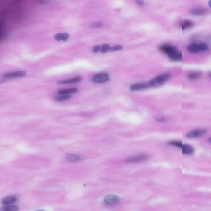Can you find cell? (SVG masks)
Instances as JSON below:
<instances>
[{
  "label": "cell",
  "mask_w": 211,
  "mask_h": 211,
  "mask_svg": "<svg viewBox=\"0 0 211 211\" xmlns=\"http://www.w3.org/2000/svg\"><path fill=\"white\" fill-rule=\"evenodd\" d=\"M159 49L165 53L171 60L176 62H180L182 60V53L177 47L169 44H164L159 47Z\"/></svg>",
  "instance_id": "cell-1"
},
{
  "label": "cell",
  "mask_w": 211,
  "mask_h": 211,
  "mask_svg": "<svg viewBox=\"0 0 211 211\" xmlns=\"http://www.w3.org/2000/svg\"><path fill=\"white\" fill-rule=\"evenodd\" d=\"M209 47L204 43H192L187 47L188 51L191 53H198L200 52H205L208 50Z\"/></svg>",
  "instance_id": "cell-2"
},
{
  "label": "cell",
  "mask_w": 211,
  "mask_h": 211,
  "mask_svg": "<svg viewBox=\"0 0 211 211\" xmlns=\"http://www.w3.org/2000/svg\"><path fill=\"white\" fill-rule=\"evenodd\" d=\"M207 130L206 129L199 128L192 130L186 134V137L190 139L197 138L201 137L206 134Z\"/></svg>",
  "instance_id": "cell-3"
},
{
  "label": "cell",
  "mask_w": 211,
  "mask_h": 211,
  "mask_svg": "<svg viewBox=\"0 0 211 211\" xmlns=\"http://www.w3.org/2000/svg\"><path fill=\"white\" fill-rule=\"evenodd\" d=\"M109 78V76L106 73H99L94 76L91 81L94 83H102L108 81Z\"/></svg>",
  "instance_id": "cell-4"
},
{
  "label": "cell",
  "mask_w": 211,
  "mask_h": 211,
  "mask_svg": "<svg viewBox=\"0 0 211 211\" xmlns=\"http://www.w3.org/2000/svg\"><path fill=\"white\" fill-rule=\"evenodd\" d=\"M149 156L147 154H141L136 156L128 157L126 159L127 163H137L146 161L149 158Z\"/></svg>",
  "instance_id": "cell-5"
},
{
  "label": "cell",
  "mask_w": 211,
  "mask_h": 211,
  "mask_svg": "<svg viewBox=\"0 0 211 211\" xmlns=\"http://www.w3.org/2000/svg\"><path fill=\"white\" fill-rule=\"evenodd\" d=\"M120 201V198L118 196L109 195L106 197L104 199V202L108 206H115L119 203Z\"/></svg>",
  "instance_id": "cell-6"
},
{
  "label": "cell",
  "mask_w": 211,
  "mask_h": 211,
  "mask_svg": "<svg viewBox=\"0 0 211 211\" xmlns=\"http://www.w3.org/2000/svg\"><path fill=\"white\" fill-rule=\"evenodd\" d=\"M171 74L169 73H166L159 75L157 77L155 78L156 79L157 84H158L159 85H162L164 84L166 82L168 81L171 78Z\"/></svg>",
  "instance_id": "cell-7"
},
{
  "label": "cell",
  "mask_w": 211,
  "mask_h": 211,
  "mask_svg": "<svg viewBox=\"0 0 211 211\" xmlns=\"http://www.w3.org/2000/svg\"><path fill=\"white\" fill-rule=\"evenodd\" d=\"M26 74L25 71H17L12 72L6 74L4 75V77L8 78H19L24 77Z\"/></svg>",
  "instance_id": "cell-8"
},
{
  "label": "cell",
  "mask_w": 211,
  "mask_h": 211,
  "mask_svg": "<svg viewBox=\"0 0 211 211\" xmlns=\"http://www.w3.org/2000/svg\"><path fill=\"white\" fill-rule=\"evenodd\" d=\"M148 84L145 83H136L132 85L130 87V90L132 91H139L148 88Z\"/></svg>",
  "instance_id": "cell-9"
},
{
  "label": "cell",
  "mask_w": 211,
  "mask_h": 211,
  "mask_svg": "<svg viewBox=\"0 0 211 211\" xmlns=\"http://www.w3.org/2000/svg\"><path fill=\"white\" fill-rule=\"evenodd\" d=\"M82 80V78L81 76H78L74 77L70 79L66 80H61L58 81L57 83L60 84H71L79 83Z\"/></svg>",
  "instance_id": "cell-10"
},
{
  "label": "cell",
  "mask_w": 211,
  "mask_h": 211,
  "mask_svg": "<svg viewBox=\"0 0 211 211\" xmlns=\"http://www.w3.org/2000/svg\"><path fill=\"white\" fill-rule=\"evenodd\" d=\"M191 15L194 16H202L205 15L207 12L206 9L201 8H194L191 9L189 11Z\"/></svg>",
  "instance_id": "cell-11"
},
{
  "label": "cell",
  "mask_w": 211,
  "mask_h": 211,
  "mask_svg": "<svg viewBox=\"0 0 211 211\" xmlns=\"http://www.w3.org/2000/svg\"><path fill=\"white\" fill-rule=\"evenodd\" d=\"M181 149L182 154L185 155H192L194 153V148L189 145L183 144Z\"/></svg>",
  "instance_id": "cell-12"
},
{
  "label": "cell",
  "mask_w": 211,
  "mask_h": 211,
  "mask_svg": "<svg viewBox=\"0 0 211 211\" xmlns=\"http://www.w3.org/2000/svg\"><path fill=\"white\" fill-rule=\"evenodd\" d=\"M194 25V22L189 19H184L181 23L182 29L184 31L192 27Z\"/></svg>",
  "instance_id": "cell-13"
},
{
  "label": "cell",
  "mask_w": 211,
  "mask_h": 211,
  "mask_svg": "<svg viewBox=\"0 0 211 211\" xmlns=\"http://www.w3.org/2000/svg\"><path fill=\"white\" fill-rule=\"evenodd\" d=\"M202 75V72L200 71H192L188 74L187 78L191 80H196L201 78Z\"/></svg>",
  "instance_id": "cell-14"
},
{
  "label": "cell",
  "mask_w": 211,
  "mask_h": 211,
  "mask_svg": "<svg viewBox=\"0 0 211 211\" xmlns=\"http://www.w3.org/2000/svg\"><path fill=\"white\" fill-rule=\"evenodd\" d=\"M82 157L74 154H69L66 156V160L69 162H76L82 160Z\"/></svg>",
  "instance_id": "cell-15"
},
{
  "label": "cell",
  "mask_w": 211,
  "mask_h": 211,
  "mask_svg": "<svg viewBox=\"0 0 211 211\" xmlns=\"http://www.w3.org/2000/svg\"><path fill=\"white\" fill-rule=\"evenodd\" d=\"M54 39L58 41H67L69 38V35L67 33H58L55 35Z\"/></svg>",
  "instance_id": "cell-16"
},
{
  "label": "cell",
  "mask_w": 211,
  "mask_h": 211,
  "mask_svg": "<svg viewBox=\"0 0 211 211\" xmlns=\"http://www.w3.org/2000/svg\"><path fill=\"white\" fill-rule=\"evenodd\" d=\"M78 90L77 88H70L67 89H64V90H59L58 93L60 95H69L71 94L75 93L77 92Z\"/></svg>",
  "instance_id": "cell-17"
},
{
  "label": "cell",
  "mask_w": 211,
  "mask_h": 211,
  "mask_svg": "<svg viewBox=\"0 0 211 211\" xmlns=\"http://www.w3.org/2000/svg\"><path fill=\"white\" fill-rule=\"evenodd\" d=\"M16 200L17 199H16V197L12 196H8L3 198L2 200V203L3 205H10V204L15 202Z\"/></svg>",
  "instance_id": "cell-18"
},
{
  "label": "cell",
  "mask_w": 211,
  "mask_h": 211,
  "mask_svg": "<svg viewBox=\"0 0 211 211\" xmlns=\"http://www.w3.org/2000/svg\"><path fill=\"white\" fill-rule=\"evenodd\" d=\"M19 207L16 206H9L3 207L1 211H18Z\"/></svg>",
  "instance_id": "cell-19"
},
{
  "label": "cell",
  "mask_w": 211,
  "mask_h": 211,
  "mask_svg": "<svg viewBox=\"0 0 211 211\" xmlns=\"http://www.w3.org/2000/svg\"><path fill=\"white\" fill-rule=\"evenodd\" d=\"M71 97V96L69 95H60V96L56 97L55 99L58 102L64 101L69 99Z\"/></svg>",
  "instance_id": "cell-20"
},
{
  "label": "cell",
  "mask_w": 211,
  "mask_h": 211,
  "mask_svg": "<svg viewBox=\"0 0 211 211\" xmlns=\"http://www.w3.org/2000/svg\"><path fill=\"white\" fill-rule=\"evenodd\" d=\"M168 144L179 148H181L183 145L181 141H170L168 142Z\"/></svg>",
  "instance_id": "cell-21"
},
{
  "label": "cell",
  "mask_w": 211,
  "mask_h": 211,
  "mask_svg": "<svg viewBox=\"0 0 211 211\" xmlns=\"http://www.w3.org/2000/svg\"><path fill=\"white\" fill-rule=\"evenodd\" d=\"M110 47L109 45L107 44H105L102 45L101 49L100 52L102 53H105L109 50Z\"/></svg>",
  "instance_id": "cell-22"
},
{
  "label": "cell",
  "mask_w": 211,
  "mask_h": 211,
  "mask_svg": "<svg viewBox=\"0 0 211 211\" xmlns=\"http://www.w3.org/2000/svg\"><path fill=\"white\" fill-rule=\"evenodd\" d=\"M123 46H121V45H117V46L110 47L109 51L114 52L116 51L121 50L123 49Z\"/></svg>",
  "instance_id": "cell-23"
},
{
  "label": "cell",
  "mask_w": 211,
  "mask_h": 211,
  "mask_svg": "<svg viewBox=\"0 0 211 211\" xmlns=\"http://www.w3.org/2000/svg\"><path fill=\"white\" fill-rule=\"evenodd\" d=\"M103 23L101 22H95L91 23L90 24V26L94 28L100 27L102 26Z\"/></svg>",
  "instance_id": "cell-24"
},
{
  "label": "cell",
  "mask_w": 211,
  "mask_h": 211,
  "mask_svg": "<svg viewBox=\"0 0 211 211\" xmlns=\"http://www.w3.org/2000/svg\"><path fill=\"white\" fill-rule=\"evenodd\" d=\"M148 86L150 87H154L155 86L157 85L155 78H154L150 80L148 82Z\"/></svg>",
  "instance_id": "cell-25"
},
{
  "label": "cell",
  "mask_w": 211,
  "mask_h": 211,
  "mask_svg": "<svg viewBox=\"0 0 211 211\" xmlns=\"http://www.w3.org/2000/svg\"><path fill=\"white\" fill-rule=\"evenodd\" d=\"M101 49V47L100 46H99V45H97V46H95L93 47L92 49V51L93 53H97L100 51Z\"/></svg>",
  "instance_id": "cell-26"
},
{
  "label": "cell",
  "mask_w": 211,
  "mask_h": 211,
  "mask_svg": "<svg viewBox=\"0 0 211 211\" xmlns=\"http://www.w3.org/2000/svg\"><path fill=\"white\" fill-rule=\"evenodd\" d=\"M156 120H157V121L161 122H165L167 121L166 119L163 117H156Z\"/></svg>",
  "instance_id": "cell-27"
},
{
  "label": "cell",
  "mask_w": 211,
  "mask_h": 211,
  "mask_svg": "<svg viewBox=\"0 0 211 211\" xmlns=\"http://www.w3.org/2000/svg\"><path fill=\"white\" fill-rule=\"evenodd\" d=\"M137 3L140 6H142L144 5V1H137Z\"/></svg>",
  "instance_id": "cell-28"
},
{
  "label": "cell",
  "mask_w": 211,
  "mask_h": 211,
  "mask_svg": "<svg viewBox=\"0 0 211 211\" xmlns=\"http://www.w3.org/2000/svg\"><path fill=\"white\" fill-rule=\"evenodd\" d=\"M208 5L211 8V1H209V2H208Z\"/></svg>",
  "instance_id": "cell-29"
},
{
  "label": "cell",
  "mask_w": 211,
  "mask_h": 211,
  "mask_svg": "<svg viewBox=\"0 0 211 211\" xmlns=\"http://www.w3.org/2000/svg\"><path fill=\"white\" fill-rule=\"evenodd\" d=\"M208 140V142H209V143H211V137H209V138L207 140Z\"/></svg>",
  "instance_id": "cell-30"
},
{
  "label": "cell",
  "mask_w": 211,
  "mask_h": 211,
  "mask_svg": "<svg viewBox=\"0 0 211 211\" xmlns=\"http://www.w3.org/2000/svg\"><path fill=\"white\" fill-rule=\"evenodd\" d=\"M209 77L211 78V72H210L209 73Z\"/></svg>",
  "instance_id": "cell-31"
},
{
  "label": "cell",
  "mask_w": 211,
  "mask_h": 211,
  "mask_svg": "<svg viewBox=\"0 0 211 211\" xmlns=\"http://www.w3.org/2000/svg\"><path fill=\"white\" fill-rule=\"evenodd\" d=\"M42 211V210H39V211Z\"/></svg>",
  "instance_id": "cell-32"
}]
</instances>
